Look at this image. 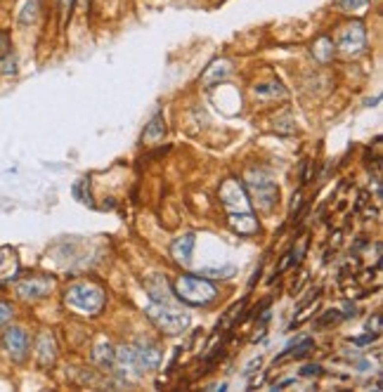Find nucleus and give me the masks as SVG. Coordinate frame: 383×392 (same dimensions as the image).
Wrapping results in <instances>:
<instances>
[{
    "mask_svg": "<svg viewBox=\"0 0 383 392\" xmlns=\"http://www.w3.org/2000/svg\"><path fill=\"white\" fill-rule=\"evenodd\" d=\"M64 302L71 310L80 312V314L95 317V314H100L102 307L106 305V293L102 286L93 284V281H80V284L69 286V291H66V296H64Z\"/></svg>",
    "mask_w": 383,
    "mask_h": 392,
    "instance_id": "obj_1",
    "label": "nucleus"
},
{
    "mask_svg": "<svg viewBox=\"0 0 383 392\" xmlns=\"http://www.w3.org/2000/svg\"><path fill=\"white\" fill-rule=\"evenodd\" d=\"M173 291H175V296L180 298L182 302L194 305V307L211 305L213 300L218 298L215 286H213L208 279H204L201 274H199V277L197 274H182V277H178L175 284H173Z\"/></svg>",
    "mask_w": 383,
    "mask_h": 392,
    "instance_id": "obj_2",
    "label": "nucleus"
},
{
    "mask_svg": "<svg viewBox=\"0 0 383 392\" xmlns=\"http://www.w3.org/2000/svg\"><path fill=\"white\" fill-rule=\"evenodd\" d=\"M149 319L166 336H180V333H185L187 326H189V314L175 310V307L166 305V302H154L149 307Z\"/></svg>",
    "mask_w": 383,
    "mask_h": 392,
    "instance_id": "obj_3",
    "label": "nucleus"
},
{
    "mask_svg": "<svg viewBox=\"0 0 383 392\" xmlns=\"http://www.w3.org/2000/svg\"><path fill=\"white\" fill-rule=\"evenodd\" d=\"M246 191H249V199H251V201L258 206V210H263V213H270L279 201L277 184H275L270 177L260 175V173H253V175L249 177Z\"/></svg>",
    "mask_w": 383,
    "mask_h": 392,
    "instance_id": "obj_4",
    "label": "nucleus"
},
{
    "mask_svg": "<svg viewBox=\"0 0 383 392\" xmlns=\"http://www.w3.org/2000/svg\"><path fill=\"white\" fill-rule=\"evenodd\" d=\"M367 47V31L362 22H350L338 33V50L345 57H359Z\"/></svg>",
    "mask_w": 383,
    "mask_h": 392,
    "instance_id": "obj_5",
    "label": "nucleus"
},
{
    "mask_svg": "<svg viewBox=\"0 0 383 392\" xmlns=\"http://www.w3.org/2000/svg\"><path fill=\"white\" fill-rule=\"evenodd\" d=\"M218 196H220L223 206L230 213H234V210H251L249 191H246V187L239 180H225L223 184H220V189H218Z\"/></svg>",
    "mask_w": 383,
    "mask_h": 392,
    "instance_id": "obj_6",
    "label": "nucleus"
},
{
    "mask_svg": "<svg viewBox=\"0 0 383 392\" xmlns=\"http://www.w3.org/2000/svg\"><path fill=\"white\" fill-rule=\"evenodd\" d=\"M2 345H5V350L10 352V357H12L14 362H22L28 352V333L24 328H19V326H12V328L5 331Z\"/></svg>",
    "mask_w": 383,
    "mask_h": 392,
    "instance_id": "obj_7",
    "label": "nucleus"
},
{
    "mask_svg": "<svg viewBox=\"0 0 383 392\" xmlns=\"http://www.w3.org/2000/svg\"><path fill=\"white\" fill-rule=\"evenodd\" d=\"M52 286H54L52 279H45V277H31V279H24L22 284H17V296L24 298V300L45 298L50 291H52Z\"/></svg>",
    "mask_w": 383,
    "mask_h": 392,
    "instance_id": "obj_8",
    "label": "nucleus"
},
{
    "mask_svg": "<svg viewBox=\"0 0 383 392\" xmlns=\"http://www.w3.org/2000/svg\"><path fill=\"white\" fill-rule=\"evenodd\" d=\"M227 222L239 236H251V234H258V230H260V225H258V220L251 210H234V213L227 215Z\"/></svg>",
    "mask_w": 383,
    "mask_h": 392,
    "instance_id": "obj_9",
    "label": "nucleus"
},
{
    "mask_svg": "<svg viewBox=\"0 0 383 392\" xmlns=\"http://www.w3.org/2000/svg\"><path fill=\"white\" fill-rule=\"evenodd\" d=\"M135 357H137V366H142V369H152L154 371L161 364V350L156 345H152V343L137 345L135 347Z\"/></svg>",
    "mask_w": 383,
    "mask_h": 392,
    "instance_id": "obj_10",
    "label": "nucleus"
},
{
    "mask_svg": "<svg viewBox=\"0 0 383 392\" xmlns=\"http://www.w3.org/2000/svg\"><path fill=\"white\" fill-rule=\"evenodd\" d=\"M230 73H232V62H230V59H215L211 67L204 71L201 83H204V85H215V83L225 81Z\"/></svg>",
    "mask_w": 383,
    "mask_h": 392,
    "instance_id": "obj_11",
    "label": "nucleus"
},
{
    "mask_svg": "<svg viewBox=\"0 0 383 392\" xmlns=\"http://www.w3.org/2000/svg\"><path fill=\"white\" fill-rule=\"evenodd\" d=\"M192 253H194V234H182L178 236L171 246V255L178 260V262H189L192 260Z\"/></svg>",
    "mask_w": 383,
    "mask_h": 392,
    "instance_id": "obj_12",
    "label": "nucleus"
},
{
    "mask_svg": "<svg viewBox=\"0 0 383 392\" xmlns=\"http://www.w3.org/2000/svg\"><path fill=\"white\" fill-rule=\"evenodd\" d=\"M333 54H336V45H333V41H331L329 36H319L317 41L312 43V57L317 62L329 64L331 59H333Z\"/></svg>",
    "mask_w": 383,
    "mask_h": 392,
    "instance_id": "obj_13",
    "label": "nucleus"
},
{
    "mask_svg": "<svg viewBox=\"0 0 383 392\" xmlns=\"http://www.w3.org/2000/svg\"><path fill=\"white\" fill-rule=\"evenodd\" d=\"M312 347H315L312 338H301L298 343H296V345H291V347L284 352L281 357H277V359H275V366H277V364H284L286 359H303L305 354H310V352H312Z\"/></svg>",
    "mask_w": 383,
    "mask_h": 392,
    "instance_id": "obj_14",
    "label": "nucleus"
},
{
    "mask_svg": "<svg viewBox=\"0 0 383 392\" xmlns=\"http://www.w3.org/2000/svg\"><path fill=\"white\" fill-rule=\"evenodd\" d=\"M54 357H57V347H54V338L50 333H43L38 338V362L40 366H52Z\"/></svg>",
    "mask_w": 383,
    "mask_h": 392,
    "instance_id": "obj_15",
    "label": "nucleus"
},
{
    "mask_svg": "<svg viewBox=\"0 0 383 392\" xmlns=\"http://www.w3.org/2000/svg\"><path fill=\"white\" fill-rule=\"evenodd\" d=\"M95 362L102 366V369H109V366L116 362V352H114V347H111L109 343L97 345V347H95Z\"/></svg>",
    "mask_w": 383,
    "mask_h": 392,
    "instance_id": "obj_16",
    "label": "nucleus"
},
{
    "mask_svg": "<svg viewBox=\"0 0 383 392\" xmlns=\"http://www.w3.org/2000/svg\"><path fill=\"white\" fill-rule=\"evenodd\" d=\"M163 135H166V121H163V116H161V114H156V116L149 121V125H147L145 139L147 142H154V139H161Z\"/></svg>",
    "mask_w": 383,
    "mask_h": 392,
    "instance_id": "obj_17",
    "label": "nucleus"
},
{
    "mask_svg": "<svg viewBox=\"0 0 383 392\" xmlns=\"http://www.w3.org/2000/svg\"><path fill=\"white\" fill-rule=\"evenodd\" d=\"M38 0H24L19 7V22L22 24H33L38 19Z\"/></svg>",
    "mask_w": 383,
    "mask_h": 392,
    "instance_id": "obj_18",
    "label": "nucleus"
},
{
    "mask_svg": "<svg viewBox=\"0 0 383 392\" xmlns=\"http://www.w3.org/2000/svg\"><path fill=\"white\" fill-rule=\"evenodd\" d=\"M270 95H284V90H281V83H279V81L260 83V85H255V97H270Z\"/></svg>",
    "mask_w": 383,
    "mask_h": 392,
    "instance_id": "obj_19",
    "label": "nucleus"
},
{
    "mask_svg": "<svg viewBox=\"0 0 383 392\" xmlns=\"http://www.w3.org/2000/svg\"><path fill=\"white\" fill-rule=\"evenodd\" d=\"M244 305H246V300H241V302H234V305L230 307V312L225 314L223 324H218V331H220V328H227V326L232 324V322L237 319V314H241V310H244Z\"/></svg>",
    "mask_w": 383,
    "mask_h": 392,
    "instance_id": "obj_20",
    "label": "nucleus"
},
{
    "mask_svg": "<svg viewBox=\"0 0 383 392\" xmlns=\"http://www.w3.org/2000/svg\"><path fill=\"white\" fill-rule=\"evenodd\" d=\"M12 314H14L12 305H10V302H5V300H0V326L7 324V322L12 319Z\"/></svg>",
    "mask_w": 383,
    "mask_h": 392,
    "instance_id": "obj_21",
    "label": "nucleus"
},
{
    "mask_svg": "<svg viewBox=\"0 0 383 392\" xmlns=\"http://www.w3.org/2000/svg\"><path fill=\"white\" fill-rule=\"evenodd\" d=\"M367 328H369L371 333H376V336H379V333H381V328H383L381 314H374V319H369V322H367Z\"/></svg>",
    "mask_w": 383,
    "mask_h": 392,
    "instance_id": "obj_22",
    "label": "nucleus"
},
{
    "mask_svg": "<svg viewBox=\"0 0 383 392\" xmlns=\"http://www.w3.org/2000/svg\"><path fill=\"white\" fill-rule=\"evenodd\" d=\"M5 54H10V36L0 31V57H5Z\"/></svg>",
    "mask_w": 383,
    "mask_h": 392,
    "instance_id": "obj_23",
    "label": "nucleus"
},
{
    "mask_svg": "<svg viewBox=\"0 0 383 392\" xmlns=\"http://www.w3.org/2000/svg\"><path fill=\"white\" fill-rule=\"evenodd\" d=\"M369 0H341V5H343L345 10H357V7H364Z\"/></svg>",
    "mask_w": 383,
    "mask_h": 392,
    "instance_id": "obj_24",
    "label": "nucleus"
},
{
    "mask_svg": "<svg viewBox=\"0 0 383 392\" xmlns=\"http://www.w3.org/2000/svg\"><path fill=\"white\" fill-rule=\"evenodd\" d=\"M10 260H12V251H10V248H0V270H2Z\"/></svg>",
    "mask_w": 383,
    "mask_h": 392,
    "instance_id": "obj_25",
    "label": "nucleus"
},
{
    "mask_svg": "<svg viewBox=\"0 0 383 392\" xmlns=\"http://www.w3.org/2000/svg\"><path fill=\"white\" fill-rule=\"evenodd\" d=\"M319 371H322V366L319 364H307V366H303L301 373H303V376H317Z\"/></svg>",
    "mask_w": 383,
    "mask_h": 392,
    "instance_id": "obj_26",
    "label": "nucleus"
},
{
    "mask_svg": "<svg viewBox=\"0 0 383 392\" xmlns=\"http://www.w3.org/2000/svg\"><path fill=\"white\" fill-rule=\"evenodd\" d=\"M201 274H215V277H223L225 279V274H234V270H232V267H225V270H204Z\"/></svg>",
    "mask_w": 383,
    "mask_h": 392,
    "instance_id": "obj_27",
    "label": "nucleus"
},
{
    "mask_svg": "<svg viewBox=\"0 0 383 392\" xmlns=\"http://www.w3.org/2000/svg\"><path fill=\"white\" fill-rule=\"evenodd\" d=\"M74 2H76V0H59V7H62V12L71 14V10H74Z\"/></svg>",
    "mask_w": 383,
    "mask_h": 392,
    "instance_id": "obj_28",
    "label": "nucleus"
},
{
    "mask_svg": "<svg viewBox=\"0 0 383 392\" xmlns=\"http://www.w3.org/2000/svg\"><path fill=\"white\" fill-rule=\"evenodd\" d=\"M0 67H2V69H0L2 73H14V59H10V57H7V62H2Z\"/></svg>",
    "mask_w": 383,
    "mask_h": 392,
    "instance_id": "obj_29",
    "label": "nucleus"
},
{
    "mask_svg": "<svg viewBox=\"0 0 383 392\" xmlns=\"http://www.w3.org/2000/svg\"><path fill=\"white\" fill-rule=\"evenodd\" d=\"M371 340H376V333H369V336H364V338H355L353 343H355V345H367Z\"/></svg>",
    "mask_w": 383,
    "mask_h": 392,
    "instance_id": "obj_30",
    "label": "nucleus"
}]
</instances>
